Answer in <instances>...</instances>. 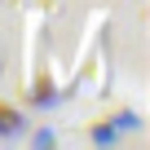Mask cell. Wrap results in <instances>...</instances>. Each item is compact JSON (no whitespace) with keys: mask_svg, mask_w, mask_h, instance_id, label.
<instances>
[{"mask_svg":"<svg viewBox=\"0 0 150 150\" xmlns=\"http://www.w3.org/2000/svg\"><path fill=\"white\" fill-rule=\"evenodd\" d=\"M13 128H18V110H13L9 102H0V137L13 132Z\"/></svg>","mask_w":150,"mask_h":150,"instance_id":"cell-1","label":"cell"}]
</instances>
